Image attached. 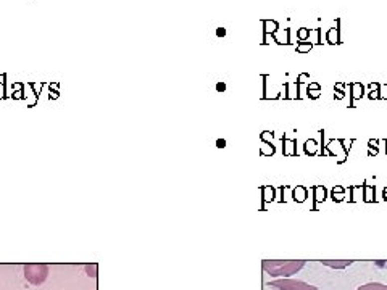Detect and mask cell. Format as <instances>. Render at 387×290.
<instances>
[{
    "label": "cell",
    "instance_id": "obj_1",
    "mask_svg": "<svg viewBox=\"0 0 387 290\" xmlns=\"http://www.w3.org/2000/svg\"><path fill=\"white\" fill-rule=\"evenodd\" d=\"M305 265H307L305 260H263L261 263L263 271L276 279L290 278L303 269Z\"/></svg>",
    "mask_w": 387,
    "mask_h": 290
},
{
    "label": "cell",
    "instance_id": "obj_2",
    "mask_svg": "<svg viewBox=\"0 0 387 290\" xmlns=\"http://www.w3.org/2000/svg\"><path fill=\"white\" fill-rule=\"evenodd\" d=\"M24 278L31 286L44 284L49 278V266L44 263H29L24 266Z\"/></svg>",
    "mask_w": 387,
    "mask_h": 290
},
{
    "label": "cell",
    "instance_id": "obj_3",
    "mask_svg": "<svg viewBox=\"0 0 387 290\" xmlns=\"http://www.w3.org/2000/svg\"><path fill=\"white\" fill-rule=\"evenodd\" d=\"M268 287L271 289H277V290H320L318 287L307 284L303 281H297V279H274L268 282Z\"/></svg>",
    "mask_w": 387,
    "mask_h": 290
},
{
    "label": "cell",
    "instance_id": "obj_4",
    "mask_svg": "<svg viewBox=\"0 0 387 290\" xmlns=\"http://www.w3.org/2000/svg\"><path fill=\"white\" fill-rule=\"evenodd\" d=\"M349 91H350V102H349V108H355V102L357 100H362L365 97V86L362 82L354 81V82H349L347 84Z\"/></svg>",
    "mask_w": 387,
    "mask_h": 290
},
{
    "label": "cell",
    "instance_id": "obj_5",
    "mask_svg": "<svg viewBox=\"0 0 387 290\" xmlns=\"http://www.w3.org/2000/svg\"><path fill=\"white\" fill-rule=\"evenodd\" d=\"M261 24H263V39H261V45H266L269 44L268 39L269 37H274L277 29H279V23L276 19H261Z\"/></svg>",
    "mask_w": 387,
    "mask_h": 290
},
{
    "label": "cell",
    "instance_id": "obj_6",
    "mask_svg": "<svg viewBox=\"0 0 387 290\" xmlns=\"http://www.w3.org/2000/svg\"><path fill=\"white\" fill-rule=\"evenodd\" d=\"M326 42L331 45H341L342 37H341V18L336 19V27H331L326 32Z\"/></svg>",
    "mask_w": 387,
    "mask_h": 290
},
{
    "label": "cell",
    "instance_id": "obj_7",
    "mask_svg": "<svg viewBox=\"0 0 387 290\" xmlns=\"http://www.w3.org/2000/svg\"><path fill=\"white\" fill-rule=\"evenodd\" d=\"M282 142V155L284 156H297V141L295 139H287L286 136L281 137Z\"/></svg>",
    "mask_w": 387,
    "mask_h": 290
},
{
    "label": "cell",
    "instance_id": "obj_8",
    "mask_svg": "<svg viewBox=\"0 0 387 290\" xmlns=\"http://www.w3.org/2000/svg\"><path fill=\"white\" fill-rule=\"evenodd\" d=\"M260 192H261V210H264V203L274 202L276 200V189L273 185H261Z\"/></svg>",
    "mask_w": 387,
    "mask_h": 290
},
{
    "label": "cell",
    "instance_id": "obj_9",
    "mask_svg": "<svg viewBox=\"0 0 387 290\" xmlns=\"http://www.w3.org/2000/svg\"><path fill=\"white\" fill-rule=\"evenodd\" d=\"M311 192H313V210H316V205L328 198V190L324 185H311Z\"/></svg>",
    "mask_w": 387,
    "mask_h": 290
},
{
    "label": "cell",
    "instance_id": "obj_10",
    "mask_svg": "<svg viewBox=\"0 0 387 290\" xmlns=\"http://www.w3.org/2000/svg\"><path fill=\"white\" fill-rule=\"evenodd\" d=\"M320 263L323 266H328V268H332V269H345L354 265V261L352 260H321Z\"/></svg>",
    "mask_w": 387,
    "mask_h": 290
},
{
    "label": "cell",
    "instance_id": "obj_11",
    "mask_svg": "<svg viewBox=\"0 0 387 290\" xmlns=\"http://www.w3.org/2000/svg\"><path fill=\"white\" fill-rule=\"evenodd\" d=\"M292 198L297 203H303L308 198V189L305 185H297V187L292 189Z\"/></svg>",
    "mask_w": 387,
    "mask_h": 290
},
{
    "label": "cell",
    "instance_id": "obj_12",
    "mask_svg": "<svg viewBox=\"0 0 387 290\" xmlns=\"http://www.w3.org/2000/svg\"><path fill=\"white\" fill-rule=\"evenodd\" d=\"M362 190H363V200L366 203H373V202H376V198H375V195H376V187L375 185H370V184H362Z\"/></svg>",
    "mask_w": 387,
    "mask_h": 290
},
{
    "label": "cell",
    "instance_id": "obj_13",
    "mask_svg": "<svg viewBox=\"0 0 387 290\" xmlns=\"http://www.w3.org/2000/svg\"><path fill=\"white\" fill-rule=\"evenodd\" d=\"M320 95H321L320 82L311 81L310 84L307 86V97H308V99H311V100H316V99H320Z\"/></svg>",
    "mask_w": 387,
    "mask_h": 290
},
{
    "label": "cell",
    "instance_id": "obj_14",
    "mask_svg": "<svg viewBox=\"0 0 387 290\" xmlns=\"http://www.w3.org/2000/svg\"><path fill=\"white\" fill-rule=\"evenodd\" d=\"M318 148H320V145H318V142L315 139H308V141H305V144H303V151H305V155H307V156L318 155Z\"/></svg>",
    "mask_w": 387,
    "mask_h": 290
},
{
    "label": "cell",
    "instance_id": "obj_15",
    "mask_svg": "<svg viewBox=\"0 0 387 290\" xmlns=\"http://www.w3.org/2000/svg\"><path fill=\"white\" fill-rule=\"evenodd\" d=\"M368 99L370 100H381V84H379V82H370Z\"/></svg>",
    "mask_w": 387,
    "mask_h": 290
},
{
    "label": "cell",
    "instance_id": "obj_16",
    "mask_svg": "<svg viewBox=\"0 0 387 290\" xmlns=\"http://www.w3.org/2000/svg\"><path fill=\"white\" fill-rule=\"evenodd\" d=\"M331 198L332 202H342V200L345 198V187H342V185H334V187L331 189Z\"/></svg>",
    "mask_w": 387,
    "mask_h": 290
},
{
    "label": "cell",
    "instance_id": "obj_17",
    "mask_svg": "<svg viewBox=\"0 0 387 290\" xmlns=\"http://www.w3.org/2000/svg\"><path fill=\"white\" fill-rule=\"evenodd\" d=\"M308 79H310V74H308V73H300V74L297 76V82H295V87H297V95H295V99H297V100H300V99H302V97H300V87H302Z\"/></svg>",
    "mask_w": 387,
    "mask_h": 290
},
{
    "label": "cell",
    "instance_id": "obj_18",
    "mask_svg": "<svg viewBox=\"0 0 387 290\" xmlns=\"http://www.w3.org/2000/svg\"><path fill=\"white\" fill-rule=\"evenodd\" d=\"M355 290H387V286L381 284V282H368V284L357 287Z\"/></svg>",
    "mask_w": 387,
    "mask_h": 290
},
{
    "label": "cell",
    "instance_id": "obj_19",
    "mask_svg": "<svg viewBox=\"0 0 387 290\" xmlns=\"http://www.w3.org/2000/svg\"><path fill=\"white\" fill-rule=\"evenodd\" d=\"M274 153H276V147L273 144L261 142V145H260V155L261 156H273Z\"/></svg>",
    "mask_w": 387,
    "mask_h": 290
},
{
    "label": "cell",
    "instance_id": "obj_20",
    "mask_svg": "<svg viewBox=\"0 0 387 290\" xmlns=\"http://www.w3.org/2000/svg\"><path fill=\"white\" fill-rule=\"evenodd\" d=\"M345 87H347V82H336L334 84V99H337V100L345 99V91H344Z\"/></svg>",
    "mask_w": 387,
    "mask_h": 290
},
{
    "label": "cell",
    "instance_id": "obj_21",
    "mask_svg": "<svg viewBox=\"0 0 387 290\" xmlns=\"http://www.w3.org/2000/svg\"><path fill=\"white\" fill-rule=\"evenodd\" d=\"M311 48H313V42H308V40H305V42H298L297 44L295 52L297 53H308Z\"/></svg>",
    "mask_w": 387,
    "mask_h": 290
},
{
    "label": "cell",
    "instance_id": "obj_22",
    "mask_svg": "<svg viewBox=\"0 0 387 290\" xmlns=\"http://www.w3.org/2000/svg\"><path fill=\"white\" fill-rule=\"evenodd\" d=\"M378 144H379V141H378V139H370V141H368V148H370L368 156H375V155H378V153H379Z\"/></svg>",
    "mask_w": 387,
    "mask_h": 290
},
{
    "label": "cell",
    "instance_id": "obj_23",
    "mask_svg": "<svg viewBox=\"0 0 387 290\" xmlns=\"http://www.w3.org/2000/svg\"><path fill=\"white\" fill-rule=\"evenodd\" d=\"M297 39L300 40V42L308 40L310 39V29H308V27H300V29H297Z\"/></svg>",
    "mask_w": 387,
    "mask_h": 290
},
{
    "label": "cell",
    "instance_id": "obj_24",
    "mask_svg": "<svg viewBox=\"0 0 387 290\" xmlns=\"http://www.w3.org/2000/svg\"><path fill=\"white\" fill-rule=\"evenodd\" d=\"M273 139H274L273 131H263V133L260 134V141L264 142V144H273Z\"/></svg>",
    "mask_w": 387,
    "mask_h": 290
},
{
    "label": "cell",
    "instance_id": "obj_25",
    "mask_svg": "<svg viewBox=\"0 0 387 290\" xmlns=\"http://www.w3.org/2000/svg\"><path fill=\"white\" fill-rule=\"evenodd\" d=\"M320 136H321V145H320V156L324 158V156H329L328 153V148H326V144H324V129L320 131Z\"/></svg>",
    "mask_w": 387,
    "mask_h": 290
},
{
    "label": "cell",
    "instance_id": "obj_26",
    "mask_svg": "<svg viewBox=\"0 0 387 290\" xmlns=\"http://www.w3.org/2000/svg\"><path fill=\"white\" fill-rule=\"evenodd\" d=\"M86 273H87L89 278H96V276H97V265L96 263H94V265H86Z\"/></svg>",
    "mask_w": 387,
    "mask_h": 290
},
{
    "label": "cell",
    "instance_id": "obj_27",
    "mask_svg": "<svg viewBox=\"0 0 387 290\" xmlns=\"http://www.w3.org/2000/svg\"><path fill=\"white\" fill-rule=\"evenodd\" d=\"M0 99H5V81H0Z\"/></svg>",
    "mask_w": 387,
    "mask_h": 290
},
{
    "label": "cell",
    "instance_id": "obj_28",
    "mask_svg": "<svg viewBox=\"0 0 387 290\" xmlns=\"http://www.w3.org/2000/svg\"><path fill=\"white\" fill-rule=\"evenodd\" d=\"M216 36H218V37H225V36H226V29H225V27H218V29H216Z\"/></svg>",
    "mask_w": 387,
    "mask_h": 290
},
{
    "label": "cell",
    "instance_id": "obj_29",
    "mask_svg": "<svg viewBox=\"0 0 387 290\" xmlns=\"http://www.w3.org/2000/svg\"><path fill=\"white\" fill-rule=\"evenodd\" d=\"M216 91H218V92H225V91H226V84H225V82H218V84H216Z\"/></svg>",
    "mask_w": 387,
    "mask_h": 290
},
{
    "label": "cell",
    "instance_id": "obj_30",
    "mask_svg": "<svg viewBox=\"0 0 387 290\" xmlns=\"http://www.w3.org/2000/svg\"><path fill=\"white\" fill-rule=\"evenodd\" d=\"M216 147H218V148H225V147H226V141H225V139H218V141H216Z\"/></svg>",
    "mask_w": 387,
    "mask_h": 290
},
{
    "label": "cell",
    "instance_id": "obj_31",
    "mask_svg": "<svg viewBox=\"0 0 387 290\" xmlns=\"http://www.w3.org/2000/svg\"><path fill=\"white\" fill-rule=\"evenodd\" d=\"M316 34H318V42H316V44H318V45H323V39H321V29H318V31H316Z\"/></svg>",
    "mask_w": 387,
    "mask_h": 290
},
{
    "label": "cell",
    "instance_id": "obj_32",
    "mask_svg": "<svg viewBox=\"0 0 387 290\" xmlns=\"http://www.w3.org/2000/svg\"><path fill=\"white\" fill-rule=\"evenodd\" d=\"M383 198H384V202H387V185H386L384 190H383Z\"/></svg>",
    "mask_w": 387,
    "mask_h": 290
},
{
    "label": "cell",
    "instance_id": "obj_33",
    "mask_svg": "<svg viewBox=\"0 0 387 290\" xmlns=\"http://www.w3.org/2000/svg\"><path fill=\"white\" fill-rule=\"evenodd\" d=\"M384 86V89H386V91H387V84H383ZM384 100H387V94H386V99Z\"/></svg>",
    "mask_w": 387,
    "mask_h": 290
},
{
    "label": "cell",
    "instance_id": "obj_34",
    "mask_svg": "<svg viewBox=\"0 0 387 290\" xmlns=\"http://www.w3.org/2000/svg\"><path fill=\"white\" fill-rule=\"evenodd\" d=\"M384 142H386V155H387V139H386Z\"/></svg>",
    "mask_w": 387,
    "mask_h": 290
}]
</instances>
